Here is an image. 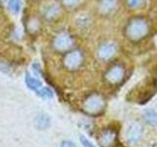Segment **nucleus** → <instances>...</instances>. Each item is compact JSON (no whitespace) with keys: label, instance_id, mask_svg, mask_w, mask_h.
I'll return each instance as SVG.
<instances>
[{"label":"nucleus","instance_id":"obj_13","mask_svg":"<svg viewBox=\"0 0 157 147\" xmlns=\"http://www.w3.org/2000/svg\"><path fill=\"white\" fill-rule=\"evenodd\" d=\"M116 5V0H101L99 4V8L102 12L108 13L110 12Z\"/></svg>","mask_w":157,"mask_h":147},{"label":"nucleus","instance_id":"obj_4","mask_svg":"<svg viewBox=\"0 0 157 147\" xmlns=\"http://www.w3.org/2000/svg\"><path fill=\"white\" fill-rule=\"evenodd\" d=\"M118 132H119L118 126L113 125L103 130L98 137V142H99L100 147H112L115 143H117Z\"/></svg>","mask_w":157,"mask_h":147},{"label":"nucleus","instance_id":"obj_7","mask_svg":"<svg viewBox=\"0 0 157 147\" xmlns=\"http://www.w3.org/2000/svg\"><path fill=\"white\" fill-rule=\"evenodd\" d=\"M125 76V71L124 69L120 66H115L111 68L109 71L106 74V80L109 81L110 83L113 85H116V83H119L123 81Z\"/></svg>","mask_w":157,"mask_h":147},{"label":"nucleus","instance_id":"obj_22","mask_svg":"<svg viewBox=\"0 0 157 147\" xmlns=\"http://www.w3.org/2000/svg\"><path fill=\"white\" fill-rule=\"evenodd\" d=\"M153 147H157V143H155V144L153 145Z\"/></svg>","mask_w":157,"mask_h":147},{"label":"nucleus","instance_id":"obj_10","mask_svg":"<svg viewBox=\"0 0 157 147\" xmlns=\"http://www.w3.org/2000/svg\"><path fill=\"white\" fill-rule=\"evenodd\" d=\"M25 81H26V85L29 89H32L33 91H37L38 89H40L42 86L41 81L37 80L36 77H33L29 73L26 74V77H25Z\"/></svg>","mask_w":157,"mask_h":147},{"label":"nucleus","instance_id":"obj_16","mask_svg":"<svg viewBox=\"0 0 157 147\" xmlns=\"http://www.w3.org/2000/svg\"><path fill=\"white\" fill-rule=\"evenodd\" d=\"M58 12H59V7L57 6V5H51V6H49L46 9L45 15L48 18H52V17H55L58 14Z\"/></svg>","mask_w":157,"mask_h":147},{"label":"nucleus","instance_id":"obj_17","mask_svg":"<svg viewBox=\"0 0 157 147\" xmlns=\"http://www.w3.org/2000/svg\"><path fill=\"white\" fill-rule=\"evenodd\" d=\"M144 0H128V5L131 8H136L144 3Z\"/></svg>","mask_w":157,"mask_h":147},{"label":"nucleus","instance_id":"obj_1","mask_svg":"<svg viewBox=\"0 0 157 147\" xmlns=\"http://www.w3.org/2000/svg\"><path fill=\"white\" fill-rule=\"evenodd\" d=\"M157 92V82L155 80H145L140 85L129 92L128 94V100L132 102L139 103V104H144Z\"/></svg>","mask_w":157,"mask_h":147},{"label":"nucleus","instance_id":"obj_21","mask_svg":"<svg viewBox=\"0 0 157 147\" xmlns=\"http://www.w3.org/2000/svg\"><path fill=\"white\" fill-rule=\"evenodd\" d=\"M112 147H125L124 145H123L122 143H121V142H119V141H118L117 142V143H115L114 145H113Z\"/></svg>","mask_w":157,"mask_h":147},{"label":"nucleus","instance_id":"obj_15","mask_svg":"<svg viewBox=\"0 0 157 147\" xmlns=\"http://www.w3.org/2000/svg\"><path fill=\"white\" fill-rule=\"evenodd\" d=\"M37 95L42 98H52L53 97V91L49 87H41L40 89L36 91Z\"/></svg>","mask_w":157,"mask_h":147},{"label":"nucleus","instance_id":"obj_12","mask_svg":"<svg viewBox=\"0 0 157 147\" xmlns=\"http://www.w3.org/2000/svg\"><path fill=\"white\" fill-rule=\"evenodd\" d=\"M144 119L148 125L157 126V112L153 109H146L144 113Z\"/></svg>","mask_w":157,"mask_h":147},{"label":"nucleus","instance_id":"obj_9","mask_svg":"<svg viewBox=\"0 0 157 147\" xmlns=\"http://www.w3.org/2000/svg\"><path fill=\"white\" fill-rule=\"evenodd\" d=\"M54 46L58 50H66L72 46V39L67 33H61L54 40Z\"/></svg>","mask_w":157,"mask_h":147},{"label":"nucleus","instance_id":"obj_6","mask_svg":"<svg viewBox=\"0 0 157 147\" xmlns=\"http://www.w3.org/2000/svg\"><path fill=\"white\" fill-rule=\"evenodd\" d=\"M82 60V54L78 51H73L69 53L68 55L64 59V64H65L66 68L69 70H76L77 68L80 67Z\"/></svg>","mask_w":157,"mask_h":147},{"label":"nucleus","instance_id":"obj_20","mask_svg":"<svg viewBox=\"0 0 157 147\" xmlns=\"http://www.w3.org/2000/svg\"><path fill=\"white\" fill-rule=\"evenodd\" d=\"M63 1L66 6H74V5L77 4L80 0H63Z\"/></svg>","mask_w":157,"mask_h":147},{"label":"nucleus","instance_id":"obj_18","mask_svg":"<svg viewBox=\"0 0 157 147\" xmlns=\"http://www.w3.org/2000/svg\"><path fill=\"white\" fill-rule=\"evenodd\" d=\"M81 142L85 147H95L90 141H88L85 136H81Z\"/></svg>","mask_w":157,"mask_h":147},{"label":"nucleus","instance_id":"obj_2","mask_svg":"<svg viewBox=\"0 0 157 147\" xmlns=\"http://www.w3.org/2000/svg\"><path fill=\"white\" fill-rule=\"evenodd\" d=\"M106 103L103 97L99 94H91L83 101L82 109L87 115L98 116L105 110Z\"/></svg>","mask_w":157,"mask_h":147},{"label":"nucleus","instance_id":"obj_19","mask_svg":"<svg viewBox=\"0 0 157 147\" xmlns=\"http://www.w3.org/2000/svg\"><path fill=\"white\" fill-rule=\"evenodd\" d=\"M60 147H77V146L74 142H72L70 140H64L61 143Z\"/></svg>","mask_w":157,"mask_h":147},{"label":"nucleus","instance_id":"obj_5","mask_svg":"<svg viewBox=\"0 0 157 147\" xmlns=\"http://www.w3.org/2000/svg\"><path fill=\"white\" fill-rule=\"evenodd\" d=\"M142 126L139 124H132L128 126L126 131V138L127 141L131 144H135L137 141H140L142 136Z\"/></svg>","mask_w":157,"mask_h":147},{"label":"nucleus","instance_id":"obj_8","mask_svg":"<svg viewBox=\"0 0 157 147\" xmlns=\"http://www.w3.org/2000/svg\"><path fill=\"white\" fill-rule=\"evenodd\" d=\"M116 52V46L114 43L112 42H107L102 44V45L98 49V56L99 58L103 59V60H108L110 59L114 53Z\"/></svg>","mask_w":157,"mask_h":147},{"label":"nucleus","instance_id":"obj_3","mask_svg":"<svg viewBox=\"0 0 157 147\" xmlns=\"http://www.w3.org/2000/svg\"><path fill=\"white\" fill-rule=\"evenodd\" d=\"M147 32H148L147 24L141 19H136L132 21L127 28L128 36L132 38V40H139V39L142 38L144 36H146Z\"/></svg>","mask_w":157,"mask_h":147},{"label":"nucleus","instance_id":"obj_14","mask_svg":"<svg viewBox=\"0 0 157 147\" xmlns=\"http://www.w3.org/2000/svg\"><path fill=\"white\" fill-rule=\"evenodd\" d=\"M9 10L14 14H18L21 11L22 8V1L21 0H10L8 3Z\"/></svg>","mask_w":157,"mask_h":147},{"label":"nucleus","instance_id":"obj_11","mask_svg":"<svg viewBox=\"0 0 157 147\" xmlns=\"http://www.w3.org/2000/svg\"><path fill=\"white\" fill-rule=\"evenodd\" d=\"M34 125H36V127L39 130H46L47 127L50 125V119L47 115H38L36 120H34Z\"/></svg>","mask_w":157,"mask_h":147}]
</instances>
